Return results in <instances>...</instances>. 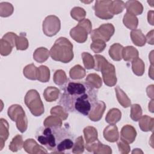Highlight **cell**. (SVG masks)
Returning a JSON list of instances; mask_svg holds the SVG:
<instances>
[{"instance_id": "1", "label": "cell", "mask_w": 154, "mask_h": 154, "mask_svg": "<svg viewBox=\"0 0 154 154\" xmlns=\"http://www.w3.org/2000/svg\"><path fill=\"white\" fill-rule=\"evenodd\" d=\"M62 89L60 103L67 111L88 116L98 101L97 91L87 82L68 79Z\"/></svg>"}, {"instance_id": "2", "label": "cell", "mask_w": 154, "mask_h": 154, "mask_svg": "<svg viewBox=\"0 0 154 154\" xmlns=\"http://www.w3.org/2000/svg\"><path fill=\"white\" fill-rule=\"evenodd\" d=\"M35 137L42 145L54 153L70 152L75 141L71 132L62 126L42 127L37 131Z\"/></svg>"}, {"instance_id": "3", "label": "cell", "mask_w": 154, "mask_h": 154, "mask_svg": "<svg viewBox=\"0 0 154 154\" xmlns=\"http://www.w3.org/2000/svg\"><path fill=\"white\" fill-rule=\"evenodd\" d=\"M49 52L52 60L63 63H69L74 56L72 43L67 38L63 37L55 40Z\"/></svg>"}, {"instance_id": "4", "label": "cell", "mask_w": 154, "mask_h": 154, "mask_svg": "<svg viewBox=\"0 0 154 154\" xmlns=\"http://www.w3.org/2000/svg\"><path fill=\"white\" fill-rule=\"evenodd\" d=\"M94 67L96 71L102 72L103 81L108 87H113L117 83L116 69L113 64L109 63L102 55L96 54L94 55Z\"/></svg>"}, {"instance_id": "5", "label": "cell", "mask_w": 154, "mask_h": 154, "mask_svg": "<svg viewBox=\"0 0 154 154\" xmlns=\"http://www.w3.org/2000/svg\"><path fill=\"white\" fill-rule=\"evenodd\" d=\"M24 102L33 116L38 117L44 113V105L37 90L31 89L28 91L25 94Z\"/></svg>"}, {"instance_id": "6", "label": "cell", "mask_w": 154, "mask_h": 154, "mask_svg": "<svg viewBox=\"0 0 154 154\" xmlns=\"http://www.w3.org/2000/svg\"><path fill=\"white\" fill-rule=\"evenodd\" d=\"M8 116L13 122H16L17 129L23 133L28 128V120L24 110L20 105L14 104L8 109Z\"/></svg>"}, {"instance_id": "7", "label": "cell", "mask_w": 154, "mask_h": 154, "mask_svg": "<svg viewBox=\"0 0 154 154\" xmlns=\"http://www.w3.org/2000/svg\"><path fill=\"white\" fill-rule=\"evenodd\" d=\"M92 30V25L88 19H84L79 22L78 24L70 31V37L76 42L84 43Z\"/></svg>"}, {"instance_id": "8", "label": "cell", "mask_w": 154, "mask_h": 154, "mask_svg": "<svg viewBox=\"0 0 154 154\" xmlns=\"http://www.w3.org/2000/svg\"><path fill=\"white\" fill-rule=\"evenodd\" d=\"M115 32V28L112 24L108 23L101 25L98 28L91 31V38L92 41L101 40L104 42H108Z\"/></svg>"}, {"instance_id": "9", "label": "cell", "mask_w": 154, "mask_h": 154, "mask_svg": "<svg viewBox=\"0 0 154 154\" xmlns=\"http://www.w3.org/2000/svg\"><path fill=\"white\" fill-rule=\"evenodd\" d=\"M60 20L55 15L48 16L43 22L42 29L43 33L48 37H52L56 35L60 30Z\"/></svg>"}, {"instance_id": "10", "label": "cell", "mask_w": 154, "mask_h": 154, "mask_svg": "<svg viewBox=\"0 0 154 154\" xmlns=\"http://www.w3.org/2000/svg\"><path fill=\"white\" fill-rule=\"evenodd\" d=\"M111 1H96L93 7L95 15L105 20L110 19L113 17L109 11V5L111 4Z\"/></svg>"}, {"instance_id": "11", "label": "cell", "mask_w": 154, "mask_h": 154, "mask_svg": "<svg viewBox=\"0 0 154 154\" xmlns=\"http://www.w3.org/2000/svg\"><path fill=\"white\" fill-rule=\"evenodd\" d=\"M24 150L29 154L47 153L48 151L42 146L39 145L34 140L29 138L23 143Z\"/></svg>"}, {"instance_id": "12", "label": "cell", "mask_w": 154, "mask_h": 154, "mask_svg": "<svg viewBox=\"0 0 154 154\" xmlns=\"http://www.w3.org/2000/svg\"><path fill=\"white\" fill-rule=\"evenodd\" d=\"M106 109V104L102 100H98L94 107L89 113L88 117L93 122L99 121Z\"/></svg>"}, {"instance_id": "13", "label": "cell", "mask_w": 154, "mask_h": 154, "mask_svg": "<svg viewBox=\"0 0 154 154\" xmlns=\"http://www.w3.org/2000/svg\"><path fill=\"white\" fill-rule=\"evenodd\" d=\"M136 137L137 131L132 125H126L123 126L120 131L121 139L131 144L135 141Z\"/></svg>"}, {"instance_id": "14", "label": "cell", "mask_w": 154, "mask_h": 154, "mask_svg": "<svg viewBox=\"0 0 154 154\" xmlns=\"http://www.w3.org/2000/svg\"><path fill=\"white\" fill-rule=\"evenodd\" d=\"M103 135L105 139L111 143L117 141L119 138L118 128L116 125L110 124L106 126L103 130Z\"/></svg>"}, {"instance_id": "15", "label": "cell", "mask_w": 154, "mask_h": 154, "mask_svg": "<svg viewBox=\"0 0 154 154\" xmlns=\"http://www.w3.org/2000/svg\"><path fill=\"white\" fill-rule=\"evenodd\" d=\"M126 12L135 16L141 14L143 11V7L141 2L138 1H128L125 3Z\"/></svg>"}, {"instance_id": "16", "label": "cell", "mask_w": 154, "mask_h": 154, "mask_svg": "<svg viewBox=\"0 0 154 154\" xmlns=\"http://www.w3.org/2000/svg\"><path fill=\"white\" fill-rule=\"evenodd\" d=\"M0 150H2L9 136V125L7 121L3 118L0 119Z\"/></svg>"}, {"instance_id": "17", "label": "cell", "mask_w": 154, "mask_h": 154, "mask_svg": "<svg viewBox=\"0 0 154 154\" xmlns=\"http://www.w3.org/2000/svg\"><path fill=\"white\" fill-rule=\"evenodd\" d=\"M139 127L143 132L153 131L154 128V119L147 115L142 116L139 119Z\"/></svg>"}, {"instance_id": "18", "label": "cell", "mask_w": 154, "mask_h": 154, "mask_svg": "<svg viewBox=\"0 0 154 154\" xmlns=\"http://www.w3.org/2000/svg\"><path fill=\"white\" fill-rule=\"evenodd\" d=\"M138 50L132 46H128L123 48L122 58L126 61H132L138 58Z\"/></svg>"}, {"instance_id": "19", "label": "cell", "mask_w": 154, "mask_h": 154, "mask_svg": "<svg viewBox=\"0 0 154 154\" xmlns=\"http://www.w3.org/2000/svg\"><path fill=\"white\" fill-rule=\"evenodd\" d=\"M50 55L49 51L44 47L37 48L33 53V58L37 63H42L46 61Z\"/></svg>"}, {"instance_id": "20", "label": "cell", "mask_w": 154, "mask_h": 154, "mask_svg": "<svg viewBox=\"0 0 154 154\" xmlns=\"http://www.w3.org/2000/svg\"><path fill=\"white\" fill-rule=\"evenodd\" d=\"M83 132L86 144H90L98 140L97 131L94 127L87 126L84 129Z\"/></svg>"}, {"instance_id": "21", "label": "cell", "mask_w": 154, "mask_h": 154, "mask_svg": "<svg viewBox=\"0 0 154 154\" xmlns=\"http://www.w3.org/2000/svg\"><path fill=\"white\" fill-rule=\"evenodd\" d=\"M131 38L134 45L137 46H143L146 42V36L140 29H134L131 32Z\"/></svg>"}, {"instance_id": "22", "label": "cell", "mask_w": 154, "mask_h": 154, "mask_svg": "<svg viewBox=\"0 0 154 154\" xmlns=\"http://www.w3.org/2000/svg\"><path fill=\"white\" fill-rule=\"evenodd\" d=\"M60 93V90L55 87H48L44 90L43 97L46 101L51 102L55 101L59 97Z\"/></svg>"}, {"instance_id": "23", "label": "cell", "mask_w": 154, "mask_h": 154, "mask_svg": "<svg viewBox=\"0 0 154 154\" xmlns=\"http://www.w3.org/2000/svg\"><path fill=\"white\" fill-rule=\"evenodd\" d=\"M123 46L118 43L112 45L109 49L108 53L110 57L114 61H119L122 59Z\"/></svg>"}, {"instance_id": "24", "label": "cell", "mask_w": 154, "mask_h": 154, "mask_svg": "<svg viewBox=\"0 0 154 154\" xmlns=\"http://www.w3.org/2000/svg\"><path fill=\"white\" fill-rule=\"evenodd\" d=\"M122 117V112L117 108H112L109 110L105 117V121L109 124L116 125Z\"/></svg>"}, {"instance_id": "25", "label": "cell", "mask_w": 154, "mask_h": 154, "mask_svg": "<svg viewBox=\"0 0 154 154\" xmlns=\"http://www.w3.org/2000/svg\"><path fill=\"white\" fill-rule=\"evenodd\" d=\"M115 91L119 103L124 108L129 107L131 105V102L126 94L119 87V86H117L115 88Z\"/></svg>"}, {"instance_id": "26", "label": "cell", "mask_w": 154, "mask_h": 154, "mask_svg": "<svg viewBox=\"0 0 154 154\" xmlns=\"http://www.w3.org/2000/svg\"><path fill=\"white\" fill-rule=\"evenodd\" d=\"M123 24L128 28L134 30L136 29L138 24V20L136 16L126 12L123 19Z\"/></svg>"}, {"instance_id": "27", "label": "cell", "mask_w": 154, "mask_h": 154, "mask_svg": "<svg viewBox=\"0 0 154 154\" xmlns=\"http://www.w3.org/2000/svg\"><path fill=\"white\" fill-rule=\"evenodd\" d=\"M86 82L94 88L98 89L102 85V80L96 73H90L85 78Z\"/></svg>"}, {"instance_id": "28", "label": "cell", "mask_w": 154, "mask_h": 154, "mask_svg": "<svg viewBox=\"0 0 154 154\" xmlns=\"http://www.w3.org/2000/svg\"><path fill=\"white\" fill-rule=\"evenodd\" d=\"M85 70L81 65L77 64L73 66L69 71V76L72 79H80L85 77Z\"/></svg>"}, {"instance_id": "29", "label": "cell", "mask_w": 154, "mask_h": 154, "mask_svg": "<svg viewBox=\"0 0 154 154\" xmlns=\"http://www.w3.org/2000/svg\"><path fill=\"white\" fill-rule=\"evenodd\" d=\"M37 73L38 67H35L34 64L26 66L23 70V73L25 77L31 80H37Z\"/></svg>"}, {"instance_id": "30", "label": "cell", "mask_w": 154, "mask_h": 154, "mask_svg": "<svg viewBox=\"0 0 154 154\" xmlns=\"http://www.w3.org/2000/svg\"><path fill=\"white\" fill-rule=\"evenodd\" d=\"M132 69L134 73L137 76H142L144 72L145 64L143 61L137 58L132 61Z\"/></svg>"}, {"instance_id": "31", "label": "cell", "mask_w": 154, "mask_h": 154, "mask_svg": "<svg viewBox=\"0 0 154 154\" xmlns=\"http://www.w3.org/2000/svg\"><path fill=\"white\" fill-rule=\"evenodd\" d=\"M125 7V3L123 1H111L109 5V11L112 15H116L122 13Z\"/></svg>"}, {"instance_id": "32", "label": "cell", "mask_w": 154, "mask_h": 154, "mask_svg": "<svg viewBox=\"0 0 154 154\" xmlns=\"http://www.w3.org/2000/svg\"><path fill=\"white\" fill-rule=\"evenodd\" d=\"M50 79V70L46 66H40L38 67L37 80L42 82H47Z\"/></svg>"}, {"instance_id": "33", "label": "cell", "mask_w": 154, "mask_h": 154, "mask_svg": "<svg viewBox=\"0 0 154 154\" xmlns=\"http://www.w3.org/2000/svg\"><path fill=\"white\" fill-rule=\"evenodd\" d=\"M23 141L22 135H16L11 140L9 145V149L13 152H17L22 149L23 146Z\"/></svg>"}, {"instance_id": "34", "label": "cell", "mask_w": 154, "mask_h": 154, "mask_svg": "<svg viewBox=\"0 0 154 154\" xmlns=\"http://www.w3.org/2000/svg\"><path fill=\"white\" fill-rule=\"evenodd\" d=\"M53 80L55 84L62 86L67 82L68 79L65 72L63 70L59 69L55 72L53 76Z\"/></svg>"}, {"instance_id": "35", "label": "cell", "mask_w": 154, "mask_h": 154, "mask_svg": "<svg viewBox=\"0 0 154 154\" xmlns=\"http://www.w3.org/2000/svg\"><path fill=\"white\" fill-rule=\"evenodd\" d=\"M50 112L51 115L55 116L61 119L62 120H66L69 116L67 111H66V109L63 106L60 105H57L52 108Z\"/></svg>"}, {"instance_id": "36", "label": "cell", "mask_w": 154, "mask_h": 154, "mask_svg": "<svg viewBox=\"0 0 154 154\" xmlns=\"http://www.w3.org/2000/svg\"><path fill=\"white\" fill-rule=\"evenodd\" d=\"M14 11V8L11 4L7 2L0 3V16L6 17L11 16Z\"/></svg>"}, {"instance_id": "37", "label": "cell", "mask_w": 154, "mask_h": 154, "mask_svg": "<svg viewBox=\"0 0 154 154\" xmlns=\"http://www.w3.org/2000/svg\"><path fill=\"white\" fill-rule=\"evenodd\" d=\"M82 61L84 65V67L86 69H91L94 67V58L88 52H82L81 54Z\"/></svg>"}, {"instance_id": "38", "label": "cell", "mask_w": 154, "mask_h": 154, "mask_svg": "<svg viewBox=\"0 0 154 154\" xmlns=\"http://www.w3.org/2000/svg\"><path fill=\"white\" fill-rule=\"evenodd\" d=\"M86 15L85 10L79 7H73L70 11L71 17L77 21H81L84 19Z\"/></svg>"}, {"instance_id": "39", "label": "cell", "mask_w": 154, "mask_h": 154, "mask_svg": "<svg viewBox=\"0 0 154 154\" xmlns=\"http://www.w3.org/2000/svg\"><path fill=\"white\" fill-rule=\"evenodd\" d=\"M45 127L62 126V120L55 116H50L46 117L43 122Z\"/></svg>"}, {"instance_id": "40", "label": "cell", "mask_w": 154, "mask_h": 154, "mask_svg": "<svg viewBox=\"0 0 154 154\" xmlns=\"http://www.w3.org/2000/svg\"><path fill=\"white\" fill-rule=\"evenodd\" d=\"M84 149L85 145L83 138L82 136H79L74 141V144L72 149V152L75 154L82 153L84 152Z\"/></svg>"}, {"instance_id": "41", "label": "cell", "mask_w": 154, "mask_h": 154, "mask_svg": "<svg viewBox=\"0 0 154 154\" xmlns=\"http://www.w3.org/2000/svg\"><path fill=\"white\" fill-rule=\"evenodd\" d=\"M143 111L141 107L138 104H133L131 105L130 117L131 119L135 122H137L142 116Z\"/></svg>"}, {"instance_id": "42", "label": "cell", "mask_w": 154, "mask_h": 154, "mask_svg": "<svg viewBox=\"0 0 154 154\" xmlns=\"http://www.w3.org/2000/svg\"><path fill=\"white\" fill-rule=\"evenodd\" d=\"M28 41L23 33L19 36H17L16 41V48L17 50H26L28 48Z\"/></svg>"}, {"instance_id": "43", "label": "cell", "mask_w": 154, "mask_h": 154, "mask_svg": "<svg viewBox=\"0 0 154 154\" xmlns=\"http://www.w3.org/2000/svg\"><path fill=\"white\" fill-rule=\"evenodd\" d=\"M13 46L6 40L2 38L0 40V53L2 56L8 55L12 51Z\"/></svg>"}, {"instance_id": "44", "label": "cell", "mask_w": 154, "mask_h": 154, "mask_svg": "<svg viewBox=\"0 0 154 154\" xmlns=\"http://www.w3.org/2000/svg\"><path fill=\"white\" fill-rule=\"evenodd\" d=\"M106 43L101 40H95L92 41L90 45L91 49L96 54L102 52L106 48Z\"/></svg>"}, {"instance_id": "45", "label": "cell", "mask_w": 154, "mask_h": 154, "mask_svg": "<svg viewBox=\"0 0 154 154\" xmlns=\"http://www.w3.org/2000/svg\"><path fill=\"white\" fill-rule=\"evenodd\" d=\"M117 141H118L117 146H118L119 152L122 154L128 153L130 152V149H131L129 143L121 138L119 140H118Z\"/></svg>"}, {"instance_id": "46", "label": "cell", "mask_w": 154, "mask_h": 154, "mask_svg": "<svg viewBox=\"0 0 154 154\" xmlns=\"http://www.w3.org/2000/svg\"><path fill=\"white\" fill-rule=\"evenodd\" d=\"M112 153L111 148L107 145H105L99 141L97 149L94 152L95 154H111Z\"/></svg>"}, {"instance_id": "47", "label": "cell", "mask_w": 154, "mask_h": 154, "mask_svg": "<svg viewBox=\"0 0 154 154\" xmlns=\"http://www.w3.org/2000/svg\"><path fill=\"white\" fill-rule=\"evenodd\" d=\"M18 35H17L15 33L12 32H8L6 33L3 37L2 38L4 40H6L8 41L9 43H10L12 46L14 47V46H16V38Z\"/></svg>"}, {"instance_id": "48", "label": "cell", "mask_w": 154, "mask_h": 154, "mask_svg": "<svg viewBox=\"0 0 154 154\" xmlns=\"http://www.w3.org/2000/svg\"><path fill=\"white\" fill-rule=\"evenodd\" d=\"M146 42L150 44L153 45L154 43V40H153V29L151 30L150 31H149L146 37Z\"/></svg>"}, {"instance_id": "49", "label": "cell", "mask_w": 154, "mask_h": 154, "mask_svg": "<svg viewBox=\"0 0 154 154\" xmlns=\"http://www.w3.org/2000/svg\"><path fill=\"white\" fill-rule=\"evenodd\" d=\"M146 92L147 96L150 99H153V85H149L146 88Z\"/></svg>"}, {"instance_id": "50", "label": "cell", "mask_w": 154, "mask_h": 154, "mask_svg": "<svg viewBox=\"0 0 154 154\" xmlns=\"http://www.w3.org/2000/svg\"><path fill=\"white\" fill-rule=\"evenodd\" d=\"M153 10H150L148 11L147 14V20L148 22L152 25H153Z\"/></svg>"}, {"instance_id": "51", "label": "cell", "mask_w": 154, "mask_h": 154, "mask_svg": "<svg viewBox=\"0 0 154 154\" xmlns=\"http://www.w3.org/2000/svg\"><path fill=\"white\" fill-rule=\"evenodd\" d=\"M153 64H151L150 66V69L149 70V75L150 76L151 79H153Z\"/></svg>"}, {"instance_id": "52", "label": "cell", "mask_w": 154, "mask_h": 154, "mask_svg": "<svg viewBox=\"0 0 154 154\" xmlns=\"http://www.w3.org/2000/svg\"><path fill=\"white\" fill-rule=\"evenodd\" d=\"M149 109L151 112H153V100L152 99L150 102L149 103Z\"/></svg>"}, {"instance_id": "53", "label": "cell", "mask_w": 154, "mask_h": 154, "mask_svg": "<svg viewBox=\"0 0 154 154\" xmlns=\"http://www.w3.org/2000/svg\"><path fill=\"white\" fill-rule=\"evenodd\" d=\"M132 153H143V151H141V150H140V149H134V150L132 152Z\"/></svg>"}, {"instance_id": "54", "label": "cell", "mask_w": 154, "mask_h": 154, "mask_svg": "<svg viewBox=\"0 0 154 154\" xmlns=\"http://www.w3.org/2000/svg\"><path fill=\"white\" fill-rule=\"evenodd\" d=\"M82 2H84V3H85V4H88V3H90V2H93V1L91 0V1H81Z\"/></svg>"}]
</instances>
